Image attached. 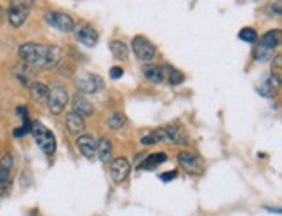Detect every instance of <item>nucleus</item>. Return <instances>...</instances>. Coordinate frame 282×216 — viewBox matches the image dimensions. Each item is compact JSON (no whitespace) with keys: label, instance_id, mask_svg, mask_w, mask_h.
<instances>
[{"label":"nucleus","instance_id":"nucleus-24","mask_svg":"<svg viewBox=\"0 0 282 216\" xmlns=\"http://www.w3.org/2000/svg\"><path fill=\"white\" fill-rule=\"evenodd\" d=\"M183 80H185V75H183L179 70H176V68H171L169 82L173 84V86H179V84H183Z\"/></svg>","mask_w":282,"mask_h":216},{"label":"nucleus","instance_id":"nucleus-1","mask_svg":"<svg viewBox=\"0 0 282 216\" xmlns=\"http://www.w3.org/2000/svg\"><path fill=\"white\" fill-rule=\"evenodd\" d=\"M20 58L34 68H54L61 61L63 51L56 46H44V44L28 42L18 49Z\"/></svg>","mask_w":282,"mask_h":216},{"label":"nucleus","instance_id":"nucleus-13","mask_svg":"<svg viewBox=\"0 0 282 216\" xmlns=\"http://www.w3.org/2000/svg\"><path fill=\"white\" fill-rule=\"evenodd\" d=\"M77 146H79L80 153H82L86 159H94L96 157V140L89 134H82L77 140Z\"/></svg>","mask_w":282,"mask_h":216},{"label":"nucleus","instance_id":"nucleus-5","mask_svg":"<svg viewBox=\"0 0 282 216\" xmlns=\"http://www.w3.org/2000/svg\"><path fill=\"white\" fill-rule=\"evenodd\" d=\"M77 89L82 94H96L103 89V79L96 73H82L77 79Z\"/></svg>","mask_w":282,"mask_h":216},{"label":"nucleus","instance_id":"nucleus-27","mask_svg":"<svg viewBox=\"0 0 282 216\" xmlns=\"http://www.w3.org/2000/svg\"><path fill=\"white\" fill-rule=\"evenodd\" d=\"M124 75V70L120 67H113L112 70H110V77H112L113 80H117V79H120V77Z\"/></svg>","mask_w":282,"mask_h":216},{"label":"nucleus","instance_id":"nucleus-16","mask_svg":"<svg viewBox=\"0 0 282 216\" xmlns=\"http://www.w3.org/2000/svg\"><path fill=\"white\" fill-rule=\"evenodd\" d=\"M279 46H280V32L279 30L266 32V34L259 39V47H263V49H266V51H272V53H273V49Z\"/></svg>","mask_w":282,"mask_h":216},{"label":"nucleus","instance_id":"nucleus-15","mask_svg":"<svg viewBox=\"0 0 282 216\" xmlns=\"http://www.w3.org/2000/svg\"><path fill=\"white\" fill-rule=\"evenodd\" d=\"M67 129L73 136H79V134H82L84 129H86V122H84V119L79 113L70 112L67 115Z\"/></svg>","mask_w":282,"mask_h":216},{"label":"nucleus","instance_id":"nucleus-23","mask_svg":"<svg viewBox=\"0 0 282 216\" xmlns=\"http://www.w3.org/2000/svg\"><path fill=\"white\" fill-rule=\"evenodd\" d=\"M124 124H126V119H124V115H120L119 112L112 113V117H110V120H108L110 129L117 131V129H120V127H124Z\"/></svg>","mask_w":282,"mask_h":216},{"label":"nucleus","instance_id":"nucleus-22","mask_svg":"<svg viewBox=\"0 0 282 216\" xmlns=\"http://www.w3.org/2000/svg\"><path fill=\"white\" fill-rule=\"evenodd\" d=\"M239 39L242 40V42H247V44H256V40H258V34H256L254 28H242V30L239 32Z\"/></svg>","mask_w":282,"mask_h":216},{"label":"nucleus","instance_id":"nucleus-10","mask_svg":"<svg viewBox=\"0 0 282 216\" xmlns=\"http://www.w3.org/2000/svg\"><path fill=\"white\" fill-rule=\"evenodd\" d=\"M131 171V164L127 159L124 157H117V159L112 160V166H110V174H112V180L115 183H122L129 176Z\"/></svg>","mask_w":282,"mask_h":216},{"label":"nucleus","instance_id":"nucleus-6","mask_svg":"<svg viewBox=\"0 0 282 216\" xmlns=\"http://www.w3.org/2000/svg\"><path fill=\"white\" fill-rule=\"evenodd\" d=\"M28 14H30V4L14 2L7 11V20H9V25L13 28H21L27 23Z\"/></svg>","mask_w":282,"mask_h":216},{"label":"nucleus","instance_id":"nucleus-12","mask_svg":"<svg viewBox=\"0 0 282 216\" xmlns=\"http://www.w3.org/2000/svg\"><path fill=\"white\" fill-rule=\"evenodd\" d=\"M72 107H73V112L79 113L80 117H91L94 113V107L89 103V100H87L84 94H75L72 100Z\"/></svg>","mask_w":282,"mask_h":216},{"label":"nucleus","instance_id":"nucleus-8","mask_svg":"<svg viewBox=\"0 0 282 216\" xmlns=\"http://www.w3.org/2000/svg\"><path fill=\"white\" fill-rule=\"evenodd\" d=\"M160 141H167V143L173 145H186L188 140H186V134L183 133V129L179 126H167L164 129L157 131Z\"/></svg>","mask_w":282,"mask_h":216},{"label":"nucleus","instance_id":"nucleus-21","mask_svg":"<svg viewBox=\"0 0 282 216\" xmlns=\"http://www.w3.org/2000/svg\"><path fill=\"white\" fill-rule=\"evenodd\" d=\"M30 93L32 98L37 101V103H42V101H47V96H49V89L44 86L42 82H34L30 86Z\"/></svg>","mask_w":282,"mask_h":216},{"label":"nucleus","instance_id":"nucleus-2","mask_svg":"<svg viewBox=\"0 0 282 216\" xmlns=\"http://www.w3.org/2000/svg\"><path fill=\"white\" fill-rule=\"evenodd\" d=\"M32 134H34V138H35L37 146H39L46 155H53V153L56 152V138H54V134L51 133L42 122H35L34 126H32Z\"/></svg>","mask_w":282,"mask_h":216},{"label":"nucleus","instance_id":"nucleus-7","mask_svg":"<svg viewBox=\"0 0 282 216\" xmlns=\"http://www.w3.org/2000/svg\"><path fill=\"white\" fill-rule=\"evenodd\" d=\"M46 21L53 28H56V30H60V32H65V34H70V32H73V28H75V21H73V18L67 13H47Z\"/></svg>","mask_w":282,"mask_h":216},{"label":"nucleus","instance_id":"nucleus-4","mask_svg":"<svg viewBox=\"0 0 282 216\" xmlns=\"http://www.w3.org/2000/svg\"><path fill=\"white\" fill-rule=\"evenodd\" d=\"M131 47H133V51H134V54H136L138 60L145 61V63L152 61L153 58H155V54H157L155 46H153L148 39H145V37H141V35L134 37L133 42H131Z\"/></svg>","mask_w":282,"mask_h":216},{"label":"nucleus","instance_id":"nucleus-25","mask_svg":"<svg viewBox=\"0 0 282 216\" xmlns=\"http://www.w3.org/2000/svg\"><path fill=\"white\" fill-rule=\"evenodd\" d=\"M155 143H160V140H159V134H157V131H152V133H148V134H145V136L141 138V145H155Z\"/></svg>","mask_w":282,"mask_h":216},{"label":"nucleus","instance_id":"nucleus-29","mask_svg":"<svg viewBox=\"0 0 282 216\" xmlns=\"http://www.w3.org/2000/svg\"><path fill=\"white\" fill-rule=\"evenodd\" d=\"M0 14H2V7H0Z\"/></svg>","mask_w":282,"mask_h":216},{"label":"nucleus","instance_id":"nucleus-20","mask_svg":"<svg viewBox=\"0 0 282 216\" xmlns=\"http://www.w3.org/2000/svg\"><path fill=\"white\" fill-rule=\"evenodd\" d=\"M110 51H112L113 58L115 60H127V56H129V49H127V46L124 42H120V40H112L110 42Z\"/></svg>","mask_w":282,"mask_h":216},{"label":"nucleus","instance_id":"nucleus-26","mask_svg":"<svg viewBox=\"0 0 282 216\" xmlns=\"http://www.w3.org/2000/svg\"><path fill=\"white\" fill-rule=\"evenodd\" d=\"M270 56H272V51H266V49H263V47H259L256 60H258V61H268Z\"/></svg>","mask_w":282,"mask_h":216},{"label":"nucleus","instance_id":"nucleus-14","mask_svg":"<svg viewBox=\"0 0 282 216\" xmlns=\"http://www.w3.org/2000/svg\"><path fill=\"white\" fill-rule=\"evenodd\" d=\"M77 40H79L80 44H84V46L87 47H93L96 46L98 42V32L94 30L93 27H80L79 30H77Z\"/></svg>","mask_w":282,"mask_h":216},{"label":"nucleus","instance_id":"nucleus-11","mask_svg":"<svg viewBox=\"0 0 282 216\" xmlns=\"http://www.w3.org/2000/svg\"><path fill=\"white\" fill-rule=\"evenodd\" d=\"M11 167H13V157L9 153L0 159V195L7 192L11 181Z\"/></svg>","mask_w":282,"mask_h":216},{"label":"nucleus","instance_id":"nucleus-19","mask_svg":"<svg viewBox=\"0 0 282 216\" xmlns=\"http://www.w3.org/2000/svg\"><path fill=\"white\" fill-rule=\"evenodd\" d=\"M166 160H167V153H164V152H155V153H152V155L146 157L145 162L141 164V169H155L157 166L164 164Z\"/></svg>","mask_w":282,"mask_h":216},{"label":"nucleus","instance_id":"nucleus-9","mask_svg":"<svg viewBox=\"0 0 282 216\" xmlns=\"http://www.w3.org/2000/svg\"><path fill=\"white\" fill-rule=\"evenodd\" d=\"M178 160L181 164V167H185V171L192 174H200L204 171V162L195 152H181L178 155Z\"/></svg>","mask_w":282,"mask_h":216},{"label":"nucleus","instance_id":"nucleus-3","mask_svg":"<svg viewBox=\"0 0 282 216\" xmlns=\"http://www.w3.org/2000/svg\"><path fill=\"white\" fill-rule=\"evenodd\" d=\"M67 103H68V91L63 86H54L49 91V96H47V107H49L51 113H54V115L63 113Z\"/></svg>","mask_w":282,"mask_h":216},{"label":"nucleus","instance_id":"nucleus-18","mask_svg":"<svg viewBox=\"0 0 282 216\" xmlns=\"http://www.w3.org/2000/svg\"><path fill=\"white\" fill-rule=\"evenodd\" d=\"M143 75L148 80H152L153 84H162V80H164L162 67H155V65H146V67H143Z\"/></svg>","mask_w":282,"mask_h":216},{"label":"nucleus","instance_id":"nucleus-28","mask_svg":"<svg viewBox=\"0 0 282 216\" xmlns=\"http://www.w3.org/2000/svg\"><path fill=\"white\" fill-rule=\"evenodd\" d=\"M176 176H178L176 171H169V173L160 174V180H162V181H171V180H174V178H176Z\"/></svg>","mask_w":282,"mask_h":216},{"label":"nucleus","instance_id":"nucleus-17","mask_svg":"<svg viewBox=\"0 0 282 216\" xmlns=\"http://www.w3.org/2000/svg\"><path fill=\"white\" fill-rule=\"evenodd\" d=\"M112 153H113V148H112V143H110L108 138H101V140H98L96 143V157L101 160V162H110L112 160Z\"/></svg>","mask_w":282,"mask_h":216}]
</instances>
